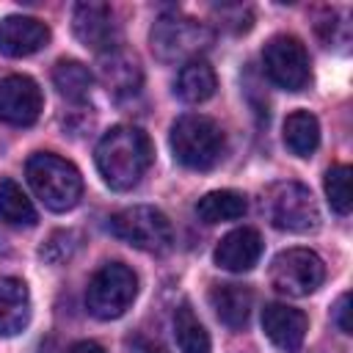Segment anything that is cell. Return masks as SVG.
Returning a JSON list of instances; mask_svg holds the SVG:
<instances>
[{"label": "cell", "mask_w": 353, "mask_h": 353, "mask_svg": "<svg viewBox=\"0 0 353 353\" xmlns=\"http://www.w3.org/2000/svg\"><path fill=\"white\" fill-rule=\"evenodd\" d=\"M0 218L11 226H33L39 221L36 207L14 179H0Z\"/></svg>", "instance_id": "22"}, {"label": "cell", "mask_w": 353, "mask_h": 353, "mask_svg": "<svg viewBox=\"0 0 353 353\" xmlns=\"http://www.w3.org/2000/svg\"><path fill=\"white\" fill-rule=\"evenodd\" d=\"M152 41V52L157 61L174 63V61H193L199 58V52H204L212 44V30L185 14H163L157 17V22L152 25L149 33Z\"/></svg>", "instance_id": "4"}, {"label": "cell", "mask_w": 353, "mask_h": 353, "mask_svg": "<svg viewBox=\"0 0 353 353\" xmlns=\"http://www.w3.org/2000/svg\"><path fill=\"white\" fill-rule=\"evenodd\" d=\"M30 323V292L25 281L0 276V336H14Z\"/></svg>", "instance_id": "15"}, {"label": "cell", "mask_w": 353, "mask_h": 353, "mask_svg": "<svg viewBox=\"0 0 353 353\" xmlns=\"http://www.w3.org/2000/svg\"><path fill=\"white\" fill-rule=\"evenodd\" d=\"M350 165H331L325 171V196L334 212L347 215L350 212Z\"/></svg>", "instance_id": "24"}, {"label": "cell", "mask_w": 353, "mask_h": 353, "mask_svg": "<svg viewBox=\"0 0 353 353\" xmlns=\"http://www.w3.org/2000/svg\"><path fill=\"white\" fill-rule=\"evenodd\" d=\"M52 83L61 91V97H66L72 102H83L94 85V74L80 61H58L52 69Z\"/></svg>", "instance_id": "20"}, {"label": "cell", "mask_w": 353, "mask_h": 353, "mask_svg": "<svg viewBox=\"0 0 353 353\" xmlns=\"http://www.w3.org/2000/svg\"><path fill=\"white\" fill-rule=\"evenodd\" d=\"M262 66H265L268 80L284 91H303L312 80L306 47L301 44V39L287 36V33H279L265 44Z\"/></svg>", "instance_id": "7"}, {"label": "cell", "mask_w": 353, "mask_h": 353, "mask_svg": "<svg viewBox=\"0 0 353 353\" xmlns=\"http://www.w3.org/2000/svg\"><path fill=\"white\" fill-rule=\"evenodd\" d=\"M41 88L28 74H8L0 80V119L14 127H28L41 113Z\"/></svg>", "instance_id": "11"}, {"label": "cell", "mask_w": 353, "mask_h": 353, "mask_svg": "<svg viewBox=\"0 0 353 353\" xmlns=\"http://www.w3.org/2000/svg\"><path fill=\"white\" fill-rule=\"evenodd\" d=\"M50 28L36 17H6L0 19V52L8 58H25L47 47Z\"/></svg>", "instance_id": "13"}, {"label": "cell", "mask_w": 353, "mask_h": 353, "mask_svg": "<svg viewBox=\"0 0 353 353\" xmlns=\"http://www.w3.org/2000/svg\"><path fill=\"white\" fill-rule=\"evenodd\" d=\"M270 221L281 232L306 234L320 226V210L314 196L301 182H284L270 196Z\"/></svg>", "instance_id": "9"}, {"label": "cell", "mask_w": 353, "mask_h": 353, "mask_svg": "<svg viewBox=\"0 0 353 353\" xmlns=\"http://www.w3.org/2000/svg\"><path fill=\"white\" fill-rule=\"evenodd\" d=\"M130 353H160L149 339H143V336H135V339H130Z\"/></svg>", "instance_id": "26"}, {"label": "cell", "mask_w": 353, "mask_h": 353, "mask_svg": "<svg viewBox=\"0 0 353 353\" xmlns=\"http://www.w3.org/2000/svg\"><path fill=\"white\" fill-rule=\"evenodd\" d=\"M262 328L268 334V339L284 350V353H295L301 350L303 339H306V328L309 320L301 309L287 306V303H268L262 309Z\"/></svg>", "instance_id": "12"}, {"label": "cell", "mask_w": 353, "mask_h": 353, "mask_svg": "<svg viewBox=\"0 0 353 353\" xmlns=\"http://www.w3.org/2000/svg\"><path fill=\"white\" fill-rule=\"evenodd\" d=\"M248 212V201L237 190H212L204 193L196 201V215L204 223H223V221H237Z\"/></svg>", "instance_id": "18"}, {"label": "cell", "mask_w": 353, "mask_h": 353, "mask_svg": "<svg viewBox=\"0 0 353 353\" xmlns=\"http://www.w3.org/2000/svg\"><path fill=\"white\" fill-rule=\"evenodd\" d=\"M259 256H262V237L251 226H240V229H232L229 234H223L212 254L215 265L223 270H232V273L251 270L259 262Z\"/></svg>", "instance_id": "14"}, {"label": "cell", "mask_w": 353, "mask_h": 353, "mask_svg": "<svg viewBox=\"0 0 353 353\" xmlns=\"http://www.w3.org/2000/svg\"><path fill=\"white\" fill-rule=\"evenodd\" d=\"M334 323L342 334H353V325H350V295H339L336 306H334Z\"/></svg>", "instance_id": "25"}, {"label": "cell", "mask_w": 353, "mask_h": 353, "mask_svg": "<svg viewBox=\"0 0 353 353\" xmlns=\"http://www.w3.org/2000/svg\"><path fill=\"white\" fill-rule=\"evenodd\" d=\"M215 69L204 61V58H193L188 61L182 69H179V77H176V97L182 102H190V105H199V102H207L212 94H215Z\"/></svg>", "instance_id": "17"}, {"label": "cell", "mask_w": 353, "mask_h": 353, "mask_svg": "<svg viewBox=\"0 0 353 353\" xmlns=\"http://www.w3.org/2000/svg\"><path fill=\"white\" fill-rule=\"evenodd\" d=\"M284 146L298 157H309L320 146V124L309 110H295L284 119Z\"/></svg>", "instance_id": "19"}, {"label": "cell", "mask_w": 353, "mask_h": 353, "mask_svg": "<svg viewBox=\"0 0 353 353\" xmlns=\"http://www.w3.org/2000/svg\"><path fill=\"white\" fill-rule=\"evenodd\" d=\"M174 339L179 353H210V334L207 328L199 323V317L193 314V309L188 303H182L174 314Z\"/></svg>", "instance_id": "21"}, {"label": "cell", "mask_w": 353, "mask_h": 353, "mask_svg": "<svg viewBox=\"0 0 353 353\" xmlns=\"http://www.w3.org/2000/svg\"><path fill=\"white\" fill-rule=\"evenodd\" d=\"M325 279L323 259L309 248H287L270 265V284L290 298L312 295Z\"/></svg>", "instance_id": "8"}, {"label": "cell", "mask_w": 353, "mask_h": 353, "mask_svg": "<svg viewBox=\"0 0 353 353\" xmlns=\"http://www.w3.org/2000/svg\"><path fill=\"white\" fill-rule=\"evenodd\" d=\"M152 163V143L146 132L130 124L110 127L97 143V168L108 188L132 190Z\"/></svg>", "instance_id": "1"}, {"label": "cell", "mask_w": 353, "mask_h": 353, "mask_svg": "<svg viewBox=\"0 0 353 353\" xmlns=\"http://www.w3.org/2000/svg\"><path fill=\"white\" fill-rule=\"evenodd\" d=\"M108 229L121 243H127L138 251H149V254L165 251L174 240L171 221L165 218V212H160L157 207H149V204H135V207L119 210L116 215H110Z\"/></svg>", "instance_id": "6"}, {"label": "cell", "mask_w": 353, "mask_h": 353, "mask_svg": "<svg viewBox=\"0 0 353 353\" xmlns=\"http://www.w3.org/2000/svg\"><path fill=\"white\" fill-rule=\"evenodd\" d=\"M171 152L193 171L212 168L223 154V130L201 113H185L171 124Z\"/></svg>", "instance_id": "3"}, {"label": "cell", "mask_w": 353, "mask_h": 353, "mask_svg": "<svg viewBox=\"0 0 353 353\" xmlns=\"http://www.w3.org/2000/svg\"><path fill=\"white\" fill-rule=\"evenodd\" d=\"M25 174H28V182H30L33 193L52 212L72 210L83 196L80 171L69 160H63V157H58L52 152H36L28 160Z\"/></svg>", "instance_id": "2"}, {"label": "cell", "mask_w": 353, "mask_h": 353, "mask_svg": "<svg viewBox=\"0 0 353 353\" xmlns=\"http://www.w3.org/2000/svg\"><path fill=\"white\" fill-rule=\"evenodd\" d=\"M72 28H74V36L83 47H88L94 52H113L116 50L119 28L113 22L110 6L97 3V0L77 3L74 14H72Z\"/></svg>", "instance_id": "10"}, {"label": "cell", "mask_w": 353, "mask_h": 353, "mask_svg": "<svg viewBox=\"0 0 353 353\" xmlns=\"http://www.w3.org/2000/svg\"><path fill=\"white\" fill-rule=\"evenodd\" d=\"M66 353H105L97 342H77V345H72Z\"/></svg>", "instance_id": "27"}, {"label": "cell", "mask_w": 353, "mask_h": 353, "mask_svg": "<svg viewBox=\"0 0 353 353\" xmlns=\"http://www.w3.org/2000/svg\"><path fill=\"white\" fill-rule=\"evenodd\" d=\"M135 295L138 276L132 273V268L121 262H108L91 276L85 287V306L99 320H116L132 306Z\"/></svg>", "instance_id": "5"}, {"label": "cell", "mask_w": 353, "mask_h": 353, "mask_svg": "<svg viewBox=\"0 0 353 353\" xmlns=\"http://www.w3.org/2000/svg\"><path fill=\"white\" fill-rule=\"evenodd\" d=\"M102 77L108 83V91H113V94H135L141 85L138 63L119 52H110V61L102 66Z\"/></svg>", "instance_id": "23"}, {"label": "cell", "mask_w": 353, "mask_h": 353, "mask_svg": "<svg viewBox=\"0 0 353 353\" xmlns=\"http://www.w3.org/2000/svg\"><path fill=\"white\" fill-rule=\"evenodd\" d=\"M254 295L245 284H215L210 290V306L215 309L218 320L229 328H243L251 314Z\"/></svg>", "instance_id": "16"}]
</instances>
